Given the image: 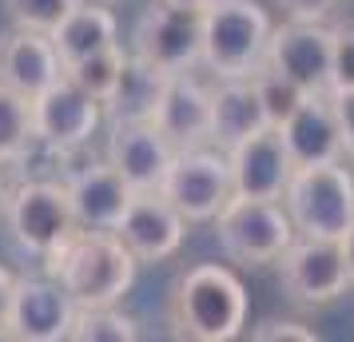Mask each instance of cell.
Returning <instances> with one entry per match:
<instances>
[{"instance_id":"6da1fadb","label":"cell","mask_w":354,"mask_h":342,"mask_svg":"<svg viewBox=\"0 0 354 342\" xmlns=\"http://www.w3.org/2000/svg\"><path fill=\"white\" fill-rule=\"evenodd\" d=\"M140 259L131 255L115 231L76 227L64 243L44 259V271L64 283L76 307H108L120 303L136 283Z\"/></svg>"},{"instance_id":"7a4b0ae2","label":"cell","mask_w":354,"mask_h":342,"mask_svg":"<svg viewBox=\"0 0 354 342\" xmlns=\"http://www.w3.org/2000/svg\"><path fill=\"white\" fill-rule=\"evenodd\" d=\"M167 323L179 339L192 342H231L247 326V291L219 263L192 267L176 278L167 298Z\"/></svg>"},{"instance_id":"3957f363","label":"cell","mask_w":354,"mask_h":342,"mask_svg":"<svg viewBox=\"0 0 354 342\" xmlns=\"http://www.w3.org/2000/svg\"><path fill=\"white\" fill-rule=\"evenodd\" d=\"M0 219H4L12 247L40 263L80 227L72 199H68V183L56 180H24L17 187H4Z\"/></svg>"},{"instance_id":"277c9868","label":"cell","mask_w":354,"mask_h":342,"mask_svg":"<svg viewBox=\"0 0 354 342\" xmlns=\"http://www.w3.org/2000/svg\"><path fill=\"white\" fill-rule=\"evenodd\" d=\"M271 17L255 0H215L203 12V64L215 76H251L267 60Z\"/></svg>"},{"instance_id":"5b68a950","label":"cell","mask_w":354,"mask_h":342,"mask_svg":"<svg viewBox=\"0 0 354 342\" xmlns=\"http://www.w3.org/2000/svg\"><path fill=\"white\" fill-rule=\"evenodd\" d=\"M283 207L299 235L342 239L354 227V175L338 163L295 167Z\"/></svg>"},{"instance_id":"8992f818","label":"cell","mask_w":354,"mask_h":342,"mask_svg":"<svg viewBox=\"0 0 354 342\" xmlns=\"http://www.w3.org/2000/svg\"><path fill=\"white\" fill-rule=\"evenodd\" d=\"M215 235H219V247L231 263L263 267V263H279V255L295 243L299 231L290 223L283 199L235 196L215 215Z\"/></svg>"},{"instance_id":"52a82bcc","label":"cell","mask_w":354,"mask_h":342,"mask_svg":"<svg viewBox=\"0 0 354 342\" xmlns=\"http://www.w3.org/2000/svg\"><path fill=\"white\" fill-rule=\"evenodd\" d=\"M160 191L176 203V211L187 223H215V215L235 199L231 160L219 151H203V147L176 151Z\"/></svg>"},{"instance_id":"ba28073f","label":"cell","mask_w":354,"mask_h":342,"mask_svg":"<svg viewBox=\"0 0 354 342\" xmlns=\"http://www.w3.org/2000/svg\"><path fill=\"white\" fill-rule=\"evenodd\" d=\"M279 283L299 307H326L342 298L346 287H354L346 255H342V239L295 235V243L279 255Z\"/></svg>"},{"instance_id":"9c48e42d","label":"cell","mask_w":354,"mask_h":342,"mask_svg":"<svg viewBox=\"0 0 354 342\" xmlns=\"http://www.w3.org/2000/svg\"><path fill=\"white\" fill-rule=\"evenodd\" d=\"M131 52L151 60L163 72H171V76L192 72L203 60V12L176 8L167 0H151L144 17L136 20Z\"/></svg>"},{"instance_id":"30bf717a","label":"cell","mask_w":354,"mask_h":342,"mask_svg":"<svg viewBox=\"0 0 354 342\" xmlns=\"http://www.w3.org/2000/svg\"><path fill=\"white\" fill-rule=\"evenodd\" d=\"M32 120H36V144L56 151V155H68V151L84 147L96 135L100 120H104V104L96 96H88L80 84L60 76L52 88H44L32 99Z\"/></svg>"},{"instance_id":"8fae6325","label":"cell","mask_w":354,"mask_h":342,"mask_svg":"<svg viewBox=\"0 0 354 342\" xmlns=\"http://www.w3.org/2000/svg\"><path fill=\"white\" fill-rule=\"evenodd\" d=\"M76 310H80L76 298L64 291V283L56 275H48V271H40V275H17V294H12L4 339L60 342V339H68Z\"/></svg>"},{"instance_id":"7c38bea8","label":"cell","mask_w":354,"mask_h":342,"mask_svg":"<svg viewBox=\"0 0 354 342\" xmlns=\"http://www.w3.org/2000/svg\"><path fill=\"white\" fill-rule=\"evenodd\" d=\"M267 64L283 76L303 84L310 96L330 92L335 76V28H322V20H290L271 32Z\"/></svg>"},{"instance_id":"4fadbf2b","label":"cell","mask_w":354,"mask_h":342,"mask_svg":"<svg viewBox=\"0 0 354 342\" xmlns=\"http://www.w3.org/2000/svg\"><path fill=\"white\" fill-rule=\"evenodd\" d=\"M104 155L136 191H160L163 175L176 160V147L147 120H112Z\"/></svg>"},{"instance_id":"5bb4252c","label":"cell","mask_w":354,"mask_h":342,"mask_svg":"<svg viewBox=\"0 0 354 342\" xmlns=\"http://www.w3.org/2000/svg\"><path fill=\"white\" fill-rule=\"evenodd\" d=\"M183 231H187V219L176 211V203L163 191H136L115 235L140 263H163L179 251Z\"/></svg>"},{"instance_id":"9a60e30c","label":"cell","mask_w":354,"mask_h":342,"mask_svg":"<svg viewBox=\"0 0 354 342\" xmlns=\"http://www.w3.org/2000/svg\"><path fill=\"white\" fill-rule=\"evenodd\" d=\"M231 175H235V196L251 199H283L287 183L295 175V160L287 151V140L279 128H263L251 140H243L227 151Z\"/></svg>"},{"instance_id":"2e32d148","label":"cell","mask_w":354,"mask_h":342,"mask_svg":"<svg viewBox=\"0 0 354 342\" xmlns=\"http://www.w3.org/2000/svg\"><path fill=\"white\" fill-rule=\"evenodd\" d=\"M64 76V60L56 52V40L36 28H8L0 36V84L17 88L20 96L36 99L44 88Z\"/></svg>"},{"instance_id":"e0dca14e","label":"cell","mask_w":354,"mask_h":342,"mask_svg":"<svg viewBox=\"0 0 354 342\" xmlns=\"http://www.w3.org/2000/svg\"><path fill=\"white\" fill-rule=\"evenodd\" d=\"M68 199H72V211L76 223L92 231H115L120 219L128 215L136 187H131L112 163H88L80 171L68 175Z\"/></svg>"},{"instance_id":"ac0fdd59","label":"cell","mask_w":354,"mask_h":342,"mask_svg":"<svg viewBox=\"0 0 354 342\" xmlns=\"http://www.w3.org/2000/svg\"><path fill=\"white\" fill-rule=\"evenodd\" d=\"M151 124L167 135V144L176 151L203 147L211 140V88H203L192 72L171 76Z\"/></svg>"},{"instance_id":"d6986e66","label":"cell","mask_w":354,"mask_h":342,"mask_svg":"<svg viewBox=\"0 0 354 342\" xmlns=\"http://www.w3.org/2000/svg\"><path fill=\"white\" fill-rule=\"evenodd\" d=\"M283 140L295 167H319V163H338L342 160V131H338V115L330 104V92L322 96H306V104L283 124Z\"/></svg>"},{"instance_id":"ffe728a7","label":"cell","mask_w":354,"mask_h":342,"mask_svg":"<svg viewBox=\"0 0 354 342\" xmlns=\"http://www.w3.org/2000/svg\"><path fill=\"white\" fill-rule=\"evenodd\" d=\"M263 128H271V120L263 112L255 80L251 76H219V84L211 88V144L231 151L235 144L251 140Z\"/></svg>"},{"instance_id":"44dd1931","label":"cell","mask_w":354,"mask_h":342,"mask_svg":"<svg viewBox=\"0 0 354 342\" xmlns=\"http://www.w3.org/2000/svg\"><path fill=\"white\" fill-rule=\"evenodd\" d=\"M167 84H171V72H163L156 68L151 60L144 56H136L131 52L124 72H120V84H115V92L108 96L104 104V115L108 120H156L160 112V99L167 92Z\"/></svg>"},{"instance_id":"7402d4cb","label":"cell","mask_w":354,"mask_h":342,"mask_svg":"<svg viewBox=\"0 0 354 342\" xmlns=\"http://www.w3.org/2000/svg\"><path fill=\"white\" fill-rule=\"evenodd\" d=\"M115 36H120V24H115L112 8H104V0H96V4H84L80 0L72 8V17L52 32V40H56L60 60L72 64V60H84L92 52H104V48H112V44H120Z\"/></svg>"},{"instance_id":"603a6c76","label":"cell","mask_w":354,"mask_h":342,"mask_svg":"<svg viewBox=\"0 0 354 342\" xmlns=\"http://www.w3.org/2000/svg\"><path fill=\"white\" fill-rule=\"evenodd\" d=\"M32 147H36L32 99L20 96L8 84H0V167L4 163H20Z\"/></svg>"},{"instance_id":"cb8c5ba5","label":"cell","mask_w":354,"mask_h":342,"mask_svg":"<svg viewBox=\"0 0 354 342\" xmlns=\"http://www.w3.org/2000/svg\"><path fill=\"white\" fill-rule=\"evenodd\" d=\"M251 80H255V92H259V99H263V112L271 120V128H283L290 115L306 104V96H310L303 84H295L290 76H283V72L271 68L267 60L251 72Z\"/></svg>"},{"instance_id":"d4e9b609","label":"cell","mask_w":354,"mask_h":342,"mask_svg":"<svg viewBox=\"0 0 354 342\" xmlns=\"http://www.w3.org/2000/svg\"><path fill=\"white\" fill-rule=\"evenodd\" d=\"M128 64V52L112 44V48L104 52H92V56H84V60H72L64 64V76L72 84H80L88 96H96L100 104H108V96L115 92V84H120V72Z\"/></svg>"},{"instance_id":"484cf974","label":"cell","mask_w":354,"mask_h":342,"mask_svg":"<svg viewBox=\"0 0 354 342\" xmlns=\"http://www.w3.org/2000/svg\"><path fill=\"white\" fill-rule=\"evenodd\" d=\"M136 334H140L136 319L124 314L115 303H108V307H80L76 319H72V330H68L72 342H131Z\"/></svg>"},{"instance_id":"4316f807","label":"cell","mask_w":354,"mask_h":342,"mask_svg":"<svg viewBox=\"0 0 354 342\" xmlns=\"http://www.w3.org/2000/svg\"><path fill=\"white\" fill-rule=\"evenodd\" d=\"M80 0H4V12L17 28H36V32H56Z\"/></svg>"},{"instance_id":"83f0119b","label":"cell","mask_w":354,"mask_h":342,"mask_svg":"<svg viewBox=\"0 0 354 342\" xmlns=\"http://www.w3.org/2000/svg\"><path fill=\"white\" fill-rule=\"evenodd\" d=\"M354 88V24L335 28V76H330V92Z\"/></svg>"},{"instance_id":"f1b7e54d","label":"cell","mask_w":354,"mask_h":342,"mask_svg":"<svg viewBox=\"0 0 354 342\" xmlns=\"http://www.w3.org/2000/svg\"><path fill=\"white\" fill-rule=\"evenodd\" d=\"M251 339H259V342H319V334L303 323H279V319H274V323L255 326Z\"/></svg>"},{"instance_id":"f546056e","label":"cell","mask_w":354,"mask_h":342,"mask_svg":"<svg viewBox=\"0 0 354 342\" xmlns=\"http://www.w3.org/2000/svg\"><path fill=\"white\" fill-rule=\"evenodd\" d=\"M330 104H335L338 115V131H342V147L354 160V88H342V92H330Z\"/></svg>"},{"instance_id":"4dcf8cb0","label":"cell","mask_w":354,"mask_h":342,"mask_svg":"<svg viewBox=\"0 0 354 342\" xmlns=\"http://www.w3.org/2000/svg\"><path fill=\"white\" fill-rule=\"evenodd\" d=\"M287 8L290 20H322L330 8H338V0H279Z\"/></svg>"},{"instance_id":"1f68e13d","label":"cell","mask_w":354,"mask_h":342,"mask_svg":"<svg viewBox=\"0 0 354 342\" xmlns=\"http://www.w3.org/2000/svg\"><path fill=\"white\" fill-rule=\"evenodd\" d=\"M12 294H17V275L8 267H0V339L8 326V310H12Z\"/></svg>"},{"instance_id":"d6a6232c","label":"cell","mask_w":354,"mask_h":342,"mask_svg":"<svg viewBox=\"0 0 354 342\" xmlns=\"http://www.w3.org/2000/svg\"><path fill=\"white\" fill-rule=\"evenodd\" d=\"M342 255H346V267H351V283H354V227L342 235Z\"/></svg>"},{"instance_id":"836d02e7","label":"cell","mask_w":354,"mask_h":342,"mask_svg":"<svg viewBox=\"0 0 354 342\" xmlns=\"http://www.w3.org/2000/svg\"><path fill=\"white\" fill-rule=\"evenodd\" d=\"M167 4H176V8H195V12H207L215 0H167Z\"/></svg>"},{"instance_id":"e575fe53","label":"cell","mask_w":354,"mask_h":342,"mask_svg":"<svg viewBox=\"0 0 354 342\" xmlns=\"http://www.w3.org/2000/svg\"><path fill=\"white\" fill-rule=\"evenodd\" d=\"M0 199H4V175H0Z\"/></svg>"},{"instance_id":"d590c367","label":"cell","mask_w":354,"mask_h":342,"mask_svg":"<svg viewBox=\"0 0 354 342\" xmlns=\"http://www.w3.org/2000/svg\"><path fill=\"white\" fill-rule=\"evenodd\" d=\"M104 4H108V0H104Z\"/></svg>"}]
</instances>
